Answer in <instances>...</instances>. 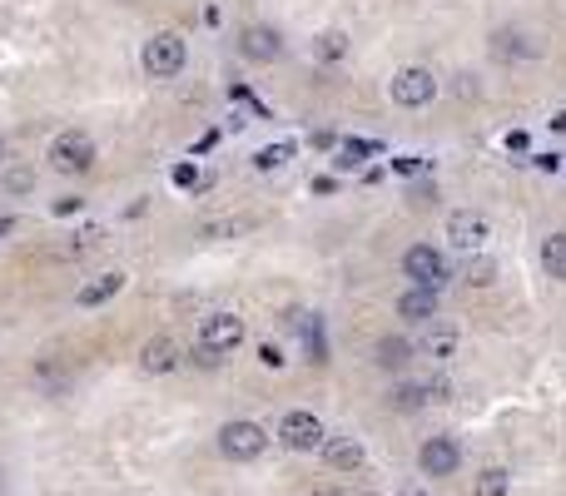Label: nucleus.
I'll return each mask as SVG.
<instances>
[{"label": "nucleus", "mask_w": 566, "mask_h": 496, "mask_svg": "<svg viewBox=\"0 0 566 496\" xmlns=\"http://www.w3.org/2000/svg\"><path fill=\"white\" fill-rule=\"evenodd\" d=\"M184 60H189V50H184V35H174V30H159V35H149L144 40V75L149 80H169V75H179L184 70Z\"/></svg>", "instance_id": "nucleus-1"}, {"label": "nucleus", "mask_w": 566, "mask_h": 496, "mask_svg": "<svg viewBox=\"0 0 566 496\" xmlns=\"http://www.w3.org/2000/svg\"><path fill=\"white\" fill-rule=\"evenodd\" d=\"M264 447H269L264 422L239 417V422H224V427H219V452H224L229 462H254V457H264Z\"/></svg>", "instance_id": "nucleus-2"}, {"label": "nucleus", "mask_w": 566, "mask_h": 496, "mask_svg": "<svg viewBox=\"0 0 566 496\" xmlns=\"http://www.w3.org/2000/svg\"><path fill=\"white\" fill-rule=\"evenodd\" d=\"M50 164H55L60 174H85V169L95 164V139H90L85 129L55 134V139H50Z\"/></svg>", "instance_id": "nucleus-3"}, {"label": "nucleus", "mask_w": 566, "mask_h": 496, "mask_svg": "<svg viewBox=\"0 0 566 496\" xmlns=\"http://www.w3.org/2000/svg\"><path fill=\"white\" fill-rule=\"evenodd\" d=\"M393 105H403V110H423L432 105V95H437V75L427 70V65H403L398 75H393Z\"/></svg>", "instance_id": "nucleus-4"}, {"label": "nucleus", "mask_w": 566, "mask_h": 496, "mask_svg": "<svg viewBox=\"0 0 566 496\" xmlns=\"http://www.w3.org/2000/svg\"><path fill=\"white\" fill-rule=\"evenodd\" d=\"M403 273H408L418 288H427V293H432V288H442V283L452 278V273H447V258H442L437 248H427V244H418V248H408V253H403Z\"/></svg>", "instance_id": "nucleus-5"}, {"label": "nucleus", "mask_w": 566, "mask_h": 496, "mask_svg": "<svg viewBox=\"0 0 566 496\" xmlns=\"http://www.w3.org/2000/svg\"><path fill=\"white\" fill-rule=\"evenodd\" d=\"M323 422L313 417V412H288L279 422V442L288 447V452H318L323 447Z\"/></svg>", "instance_id": "nucleus-6"}, {"label": "nucleus", "mask_w": 566, "mask_h": 496, "mask_svg": "<svg viewBox=\"0 0 566 496\" xmlns=\"http://www.w3.org/2000/svg\"><path fill=\"white\" fill-rule=\"evenodd\" d=\"M199 343L214 348L219 358L234 353V348L244 343V318H239V313H209V318L199 323Z\"/></svg>", "instance_id": "nucleus-7"}, {"label": "nucleus", "mask_w": 566, "mask_h": 496, "mask_svg": "<svg viewBox=\"0 0 566 496\" xmlns=\"http://www.w3.org/2000/svg\"><path fill=\"white\" fill-rule=\"evenodd\" d=\"M418 462H423V472L427 477H452L457 467H462V442L457 437H427L423 442V452H418Z\"/></svg>", "instance_id": "nucleus-8"}, {"label": "nucleus", "mask_w": 566, "mask_h": 496, "mask_svg": "<svg viewBox=\"0 0 566 496\" xmlns=\"http://www.w3.org/2000/svg\"><path fill=\"white\" fill-rule=\"evenodd\" d=\"M487 219L482 214H472V209H457L452 219H447V239H452V248H462V253H472V248L487 244Z\"/></svg>", "instance_id": "nucleus-9"}, {"label": "nucleus", "mask_w": 566, "mask_h": 496, "mask_svg": "<svg viewBox=\"0 0 566 496\" xmlns=\"http://www.w3.org/2000/svg\"><path fill=\"white\" fill-rule=\"evenodd\" d=\"M323 462L333 467V472H358L363 467V442L358 437H323Z\"/></svg>", "instance_id": "nucleus-10"}, {"label": "nucleus", "mask_w": 566, "mask_h": 496, "mask_svg": "<svg viewBox=\"0 0 566 496\" xmlns=\"http://www.w3.org/2000/svg\"><path fill=\"white\" fill-rule=\"evenodd\" d=\"M174 363H179V343H174V338H149V343H144L140 372L164 377V372H174Z\"/></svg>", "instance_id": "nucleus-11"}, {"label": "nucleus", "mask_w": 566, "mask_h": 496, "mask_svg": "<svg viewBox=\"0 0 566 496\" xmlns=\"http://www.w3.org/2000/svg\"><path fill=\"white\" fill-rule=\"evenodd\" d=\"M244 55H249V60H264V65L279 60L283 55L279 30H274V25H249V30H244Z\"/></svg>", "instance_id": "nucleus-12"}, {"label": "nucleus", "mask_w": 566, "mask_h": 496, "mask_svg": "<svg viewBox=\"0 0 566 496\" xmlns=\"http://www.w3.org/2000/svg\"><path fill=\"white\" fill-rule=\"evenodd\" d=\"M413 358H418V353H413L408 338H378V343H373V363L383 372H403Z\"/></svg>", "instance_id": "nucleus-13"}, {"label": "nucleus", "mask_w": 566, "mask_h": 496, "mask_svg": "<svg viewBox=\"0 0 566 496\" xmlns=\"http://www.w3.org/2000/svg\"><path fill=\"white\" fill-rule=\"evenodd\" d=\"M120 288H125V273H100L95 283H85V288H80V298H75V303H80V308H100V303H110Z\"/></svg>", "instance_id": "nucleus-14"}, {"label": "nucleus", "mask_w": 566, "mask_h": 496, "mask_svg": "<svg viewBox=\"0 0 566 496\" xmlns=\"http://www.w3.org/2000/svg\"><path fill=\"white\" fill-rule=\"evenodd\" d=\"M413 353H423V358H432V363H447V358L457 353V333H452V328H427Z\"/></svg>", "instance_id": "nucleus-15"}, {"label": "nucleus", "mask_w": 566, "mask_h": 496, "mask_svg": "<svg viewBox=\"0 0 566 496\" xmlns=\"http://www.w3.org/2000/svg\"><path fill=\"white\" fill-rule=\"evenodd\" d=\"M254 229H259V219H254V214H229V219L204 224L199 234H204V239H244V234H254Z\"/></svg>", "instance_id": "nucleus-16"}, {"label": "nucleus", "mask_w": 566, "mask_h": 496, "mask_svg": "<svg viewBox=\"0 0 566 496\" xmlns=\"http://www.w3.org/2000/svg\"><path fill=\"white\" fill-rule=\"evenodd\" d=\"M398 313H403V318H413V323H427V318L437 313V298H432L427 288H408V293L398 298Z\"/></svg>", "instance_id": "nucleus-17"}, {"label": "nucleus", "mask_w": 566, "mask_h": 496, "mask_svg": "<svg viewBox=\"0 0 566 496\" xmlns=\"http://www.w3.org/2000/svg\"><path fill=\"white\" fill-rule=\"evenodd\" d=\"M313 55H318L323 65L343 60V55H348V35H343V30H323V35L313 40Z\"/></svg>", "instance_id": "nucleus-18"}, {"label": "nucleus", "mask_w": 566, "mask_h": 496, "mask_svg": "<svg viewBox=\"0 0 566 496\" xmlns=\"http://www.w3.org/2000/svg\"><path fill=\"white\" fill-rule=\"evenodd\" d=\"M507 487H512V477L502 467H482L472 482V496H507Z\"/></svg>", "instance_id": "nucleus-19"}, {"label": "nucleus", "mask_w": 566, "mask_h": 496, "mask_svg": "<svg viewBox=\"0 0 566 496\" xmlns=\"http://www.w3.org/2000/svg\"><path fill=\"white\" fill-rule=\"evenodd\" d=\"M542 268H547L552 278H566V234H552V239L542 244Z\"/></svg>", "instance_id": "nucleus-20"}, {"label": "nucleus", "mask_w": 566, "mask_h": 496, "mask_svg": "<svg viewBox=\"0 0 566 496\" xmlns=\"http://www.w3.org/2000/svg\"><path fill=\"white\" fill-rule=\"evenodd\" d=\"M368 154H378V144H368V139H348V144H338V164H363Z\"/></svg>", "instance_id": "nucleus-21"}, {"label": "nucleus", "mask_w": 566, "mask_h": 496, "mask_svg": "<svg viewBox=\"0 0 566 496\" xmlns=\"http://www.w3.org/2000/svg\"><path fill=\"white\" fill-rule=\"evenodd\" d=\"M288 154H293V144H269V149H259V154H254V164H259V169H279Z\"/></svg>", "instance_id": "nucleus-22"}, {"label": "nucleus", "mask_w": 566, "mask_h": 496, "mask_svg": "<svg viewBox=\"0 0 566 496\" xmlns=\"http://www.w3.org/2000/svg\"><path fill=\"white\" fill-rule=\"evenodd\" d=\"M457 278H467V283H477V288H482V283H492V278H497V268H492L487 258H477V263H467Z\"/></svg>", "instance_id": "nucleus-23"}, {"label": "nucleus", "mask_w": 566, "mask_h": 496, "mask_svg": "<svg viewBox=\"0 0 566 496\" xmlns=\"http://www.w3.org/2000/svg\"><path fill=\"white\" fill-rule=\"evenodd\" d=\"M393 402H398V407H423V402H427L423 382H403V387L393 392Z\"/></svg>", "instance_id": "nucleus-24"}, {"label": "nucleus", "mask_w": 566, "mask_h": 496, "mask_svg": "<svg viewBox=\"0 0 566 496\" xmlns=\"http://www.w3.org/2000/svg\"><path fill=\"white\" fill-rule=\"evenodd\" d=\"M30 184H35V174H30V169H10V174H5V189H10V194H25Z\"/></svg>", "instance_id": "nucleus-25"}, {"label": "nucleus", "mask_w": 566, "mask_h": 496, "mask_svg": "<svg viewBox=\"0 0 566 496\" xmlns=\"http://www.w3.org/2000/svg\"><path fill=\"white\" fill-rule=\"evenodd\" d=\"M423 392H427V402H447L452 397V382L447 377H432V382H423Z\"/></svg>", "instance_id": "nucleus-26"}, {"label": "nucleus", "mask_w": 566, "mask_h": 496, "mask_svg": "<svg viewBox=\"0 0 566 496\" xmlns=\"http://www.w3.org/2000/svg\"><path fill=\"white\" fill-rule=\"evenodd\" d=\"M194 363H199V368H219L224 358H219L214 348H204V343H199V348H194Z\"/></svg>", "instance_id": "nucleus-27"}, {"label": "nucleus", "mask_w": 566, "mask_h": 496, "mask_svg": "<svg viewBox=\"0 0 566 496\" xmlns=\"http://www.w3.org/2000/svg\"><path fill=\"white\" fill-rule=\"evenodd\" d=\"M259 358H264V368H283V353L274 348V343H264V348H259Z\"/></svg>", "instance_id": "nucleus-28"}, {"label": "nucleus", "mask_w": 566, "mask_h": 496, "mask_svg": "<svg viewBox=\"0 0 566 496\" xmlns=\"http://www.w3.org/2000/svg\"><path fill=\"white\" fill-rule=\"evenodd\" d=\"M174 184H194V164H179L174 169Z\"/></svg>", "instance_id": "nucleus-29"}, {"label": "nucleus", "mask_w": 566, "mask_h": 496, "mask_svg": "<svg viewBox=\"0 0 566 496\" xmlns=\"http://www.w3.org/2000/svg\"><path fill=\"white\" fill-rule=\"evenodd\" d=\"M552 129H557V134H566V110H557V115H552Z\"/></svg>", "instance_id": "nucleus-30"}, {"label": "nucleus", "mask_w": 566, "mask_h": 496, "mask_svg": "<svg viewBox=\"0 0 566 496\" xmlns=\"http://www.w3.org/2000/svg\"><path fill=\"white\" fill-rule=\"evenodd\" d=\"M313 496H343V492H338V487H318Z\"/></svg>", "instance_id": "nucleus-31"}, {"label": "nucleus", "mask_w": 566, "mask_h": 496, "mask_svg": "<svg viewBox=\"0 0 566 496\" xmlns=\"http://www.w3.org/2000/svg\"><path fill=\"white\" fill-rule=\"evenodd\" d=\"M15 229V219H0V234H10Z\"/></svg>", "instance_id": "nucleus-32"}, {"label": "nucleus", "mask_w": 566, "mask_h": 496, "mask_svg": "<svg viewBox=\"0 0 566 496\" xmlns=\"http://www.w3.org/2000/svg\"><path fill=\"white\" fill-rule=\"evenodd\" d=\"M0 154H5V144H0Z\"/></svg>", "instance_id": "nucleus-33"}]
</instances>
